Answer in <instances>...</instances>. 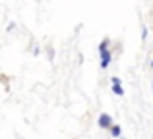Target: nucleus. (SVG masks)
Segmentation results:
<instances>
[{"label":"nucleus","instance_id":"nucleus-8","mask_svg":"<svg viewBox=\"0 0 153 139\" xmlns=\"http://www.w3.org/2000/svg\"><path fill=\"white\" fill-rule=\"evenodd\" d=\"M16 29V23H10V25H8V31H10V33H12V31H14Z\"/></svg>","mask_w":153,"mask_h":139},{"label":"nucleus","instance_id":"nucleus-3","mask_svg":"<svg viewBox=\"0 0 153 139\" xmlns=\"http://www.w3.org/2000/svg\"><path fill=\"white\" fill-rule=\"evenodd\" d=\"M108 132H111V135H112V137H122V128H120L118 124H112Z\"/></svg>","mask_w":153,"mask_h":139},{"label":"nucleus","instance_id":"nucleus-1","mask_svg":"<svg viewBox=\"0 0 153 139\" xmlns=\"http://www.w3.org/2000/svg\"><path fill=\"white\" fill-rule=\"evenodd\" d=\"M97 126H99V128H103V129H111L112 116H111V114H101V116H99V120H97Z\"/></svg>","mask_w":153,"mask_h":139},{"label":"nucleus","instance_id":"nucleus-7","mask_svg":"<svg viewBox=\"0 0 153 139\" xmlns=\"http://www.w3.org/2000/svg\"><path fill=\"white\" fill-rule=\"evenodd\" d=\"M111 81H112V85H122V83H120V77H112Z\"/></svg>","mask_w":153,"mask_h":139},{"label":"nucleus","instance_id":"nucleus-4","mask_svg":"<svg viewBox=\"0 0 153 139\" xmlns=\"http://www.w3.org/2000/svg\"><path fill=\"white\" fill-rule=\"evenodd\" d=\"M108 45H111V39L105 37L101 43H99V52H105V50H108Z\"/></svg>","mask_w":153,"mask_h":139},{"label":"nucleus","instance_id":"nucleus-9","mask_svg":"<svg viewBox=\"0 0 153 139\" xmlns=\"http://www.w3.org/2000/svg\"><path fill=\"white\" fill-rule=\"evenodd\" d=\"M120 139H122V137H120Z\"/></svg>","mask_w":153,"mask_h":139},{"label":"nucleus","instance_id":"nucleus-6","mask_svg":"<svg viewBox=\"0 0 153 139\" xmlns=\"http://www.w3.org/2000/svg\"><path fill=\"white\" fill-rule=\"evenodd\" d=\"M142 39H143V41H146V39H147V27H146V25L142 27Z\"/></svg>","mask_w":153,"mask_h":139},{"label":"nucleus","instance_id":"nucleus-2","mask_svg":"<svg viewBox=\"0 0 153 139\" xmlns=\"http://www.w3.org/2000/svg\"><path fill=\"white\" fill-rule=\"evenodd\" d=\"M99 54H101V68H103V70H107L108 66H111V60H112L111 50H105V52H99Z\"/></svg>","mask_w":153,"mask_h":139},{"label":"nucleus","instance_id":"nucleus-5","mask_svg":"<svg viewBox=\"0 0 153 139\" xmlns=\"http://www.w3.org/2000/svg\"><path fill=\"white\" fill-rule=\"evenodd\" d=\"M112 93L118 95V97H122V95H124V87L122 85H112Z\"/></svg>","mask_w":153,"mask_h":139}]
</instances>
